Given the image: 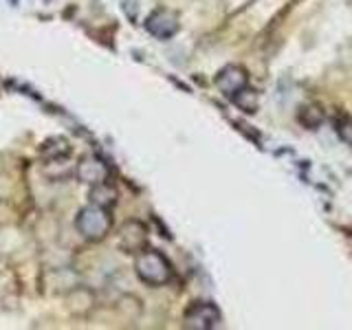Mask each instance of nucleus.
<instances>
[{
    "mask_svg": "<svg viewBox=\"0 0 352 330\" xmlns=\"http://www.w3.org/2000/svg\"><path fill=\"white\" fill-rule=\"evenodd\" d=\"M80 174L91 183H102V179L106 176V168L104 165H99V161H88L80 168Z\"/></svg>",
    "mask_w": 352,
    "mask_h": 330,
    "instance_id": "obj_6",
    "label": "nucleus"
},
{
    "mask_svg": "<svg viewBox=\"0 0 352 330\" xmlns=\"http://www.w3.org/2000/svg\"><path fill=\"white\" fill-rule=\"evenodd\" d=\"M137 273L150 284H163L170 280V264L159 251H146L137 258Z\"/></svg>",
    "mask_w": 352,
    "mask_h": 330,
    "instance_id": "obj_1",
    "label": "nucleus"
},
{
    "mask_svg": "<svg viewBox=\"0 0 352 330\" xmlns=\"http://www.w3.org/2000/svg\"><path fill=\"white\" fill-rule=\"evenodd\" d=\"M146 27H148V31L152 33V36L165 40V38L174 36L176 29H179V22H176V16L170 14V11L159 9V11H154V14L148 18Z\"/></svg>",
    "mask_w": 352,
    "mask_h": 330,
    "instance_id": "obj_4",
    "label": "nucleus"
},
{
    "mask_svg": "<svg viewBox=\"0 0 352 330\" xmlns=\"http://www.w3.org/2000/svg\"><path fill=\"white\" fill-rule=\"evenodd\" d=\"M110 227V218L102 207H86L77 218V229L82 231L86 238L97 240L102 238Z\"/></svg>",
    "mask_w": 352,
    "mask_h": 330,
    "instance_id": "obj_2",
    "label": "nucleus"
},
{
    "mask_svg": "<svg viewBox=\"0 0 352 330\" xmlns=\"http://www.w3.org/2000/svg\"><path fill=\"white\" fill-rule=\"evenodd\" d=\"M218 84H220V88H223L227 95H236V93L242 91V88H245L247 75H245V71L236 69V66H229V69H225L223 73H220Z\"/></svg>",
    "mask_w": 352,
    "mask_h": 330,
    "instance_id": "obj_5",
    "label": "nucleus"
},
{
    "mask_svg": "<svg viewBox=\"0 0 352 330\" xmlns=\"http://www.w3.org/2000/svg\"><path fill=\"white\" fill-rule=\"evenodd\" d=\"M220 322V313L214 304L196 302L190 311L185 313V324L190 328H214Z\"/></svg>",
    "mask_w": 352,
    "mask_h": 330,
    "instance_id": "obj_3",
    "label": "nucleus"
}]
</instances>
